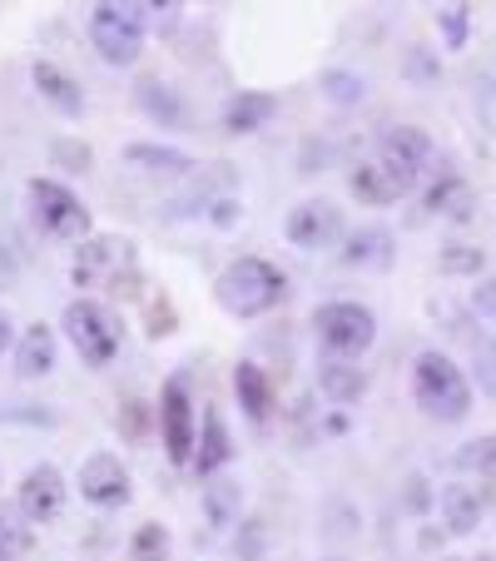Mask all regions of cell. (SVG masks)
Returning <instances> with one entry per match:
<instances>
[{"label": "cell", "mask_w": 496, "mask_h": 561, "mask_svg": "<svg viewBox=\"0 0 496 561\" xmlns=\"http://www.w3.org/2000/svg\"><path fill=\"white\" fill-rule=\"evenodd\" d=\"M412 398L437 423H462L466 408H472V388H466L462 368L437 348L417 353V363H412Z\"/></svg>", "instance_id": "cell-1"}, {"label": "cell", "mask_w": 496, "mask_h": 561, "mask_svg": "<svg viewBox=\"0 0 496 561\" xmlns=\"http://www.w3.org/2000/svg\"><path fill=\"white\" fill-rule=\"evenodd\" d=\"M214 298L233 318H258L284 298V274L268 259H233L219 274V284H214Z\"/></svg>", "instance_id": "cell-2"}, {"label": "cell", "mask_w": 496, "mask_h": 561, "mask_svg": "<svg viewBox=\"0 0 496 561\" xmlns=\"http://www.w3.org/2000/svg\"><path fill=\"white\" fill-rule=\"evenodd\" d=\"M159 5H139V0H105L90 15V45L105 55L109 65H135L145 50V21Z\"/></svg>", "instance_id": "cell-3"}, {"label": "cell", "mask_w": 496, "mask_h": 561, "mask_svg": "<svg viewBox=\"0 0 496 561\" xmlns=\"http://www.w3.org/2000/svg\"><path fill=\"white\" fill-rule=\"evenodd\" d=\"M65 333H70L74 353H80L90 368H105V363L119 353V323L105 304H95V298H74V304L65 308Z\"/></svg>", "instance_id": "cell-4"}, {"label": "cell", "mask_w": 496, "mask_h": 561, "mask_svg": "<svg viewBox=\"0 0 496 561\" xmlns=\"http://www.w3.org/2000/svg\"><path fill=\"white\" fill-rule=\"evenodd\" d=\"M313 329H318V339H323V348L343 353V358H358V353H368L372 339H378V318L362 304H323L313 313Z\"/></svg>", "instance_id": "cell-5"}, {"label": "cell", "mask_w": 496, "mask_h": 561, "mask_svg": "<svg viewBox=\"0 0 496 561\" xmlns=\"http://www.w3.org/2000/svg\"><path fill=\"white\" fill-rule=\"evenodd\" d=\"M135 268V249H129V239H115V233H95V239H85V244L74 249V284L80 288H115L119 274H129Z\"/></svg>", "instance_id": "cell-6"}, {"label": "cell", "mask_w": 496, "mask_h": 561, "mask_svg": "<svg viewBox=\"0 0 496 561\" xmlns=\"http://www.w3.org/2000/svg\"><path fill=\"white\" fill-rule=\"evenodd\" d=\"M25 194H31V209H35V219H41L45 233H55V239H85L90 233V209L74 199L65 184L31 180L25 184Z\"/></svg>", "instance_id": "cell-7"}, {"label": "cell", "mask_w": 496, "mask_h": 561, "mask_svg": "<svg viewBox=\"0 0 496 561\" xmlns=\"http://www.w3.org/2000/svg\"><path fill=\"white\" fill-rule=\"evenodd\" d=\"M159 433H164V453L170 462H194V403H189V382L170 378L159 392Z\"/></svg>", "instance_id": "cell-8"}, {"label": "cell", "mask_w": 496, "mask_h": 561, "mask_svg": "<svg viewBox=\"0 0 496 561\" xmlns=\"http://www.w3.org/2000/svg\"><path fill=\"white\" fill-rule=\"evenodd\" d=\"M15 507H21V517L31 522V527L60 517V507H65V477H60V467H50V462L31 467V472H25V482H21Z\"/></svg>", "instance_id": "cell-9"}, {"label": "cell", "mask_w": 496, "mask_h": 561, "mask_svg": "<svg viewBox=\"0 0 496 561\" xmlns=\"http://www.w3.org/2000/svg\"><path fill=\"white\" fill-rule=\"evenodd\" d=\"M80 497L90 507H125L129 502V472L115 453H95L80 467Z\"/></svg>", "instance_id": "cell-10"}, {"label": "cell", "mask_w": 496, "mask_h": 561, "mask_svg": "<svg viewBox=\"0 0 496 561\" xmlns=\"http://www.w3.org/2000/svg\"><path fill=\"white\" fill-rule=\"evenodd\" d=\"M338 233H343V214L327 199H308L288 214V239H293L298 249H308V254H313V249H327Z\"/></svg>", "instance_id": "cell-11"}, {"label": "cell", "mask_w": 496, "mask_h": 561, "mask_svg": "<svg viewBox=\"0 0 496 561\" xmlns=\"http://www.w3.org/2000/svg\"><path fill=\"white\" fill-rule=\"evenodd\" d=\"M412 184H417V180H412V174H402L397 164H388V159H378V154H372V159H362L358 170H353L348 190L358 194L362 204H397L402 194L412 190Z\"/></svg>", "instance_id": "cell-12"}, {"label": "cell", "mask_w": 496, "mask_h": 561, "mask_svg": "<svg viewBox=\"0 0 496 561\" xmlns=\"http://www.w3.org/2000/svg\"><path fill=\"white\" fill-rule=\"evenodd\" d=\"M378 159L397 164V170L412 174V180H423V170L432 164V139H427L417 125H397L378 139Z\"/></svg>", "instance_id": "cell-13"}, {"label": "cell", "mask_w": 496, "mask_h": 561, "mask_svg": "<svg viewBox=\"0 0 496 561\" xmlns=\"http://www.w3.org/2000/svg\"><path fill=\"white\" fill-rule=\"evenodd\" d=\"M437 507H442V527L452 531V537H466V531H476L486 502H482V492H476V488H466V482H452V488H442Z\"/></svg>", "instance_id": "cell-14"}, {"label": "cell", "mask_w": 496, "mask_h": 561, "mask_svg": "<svg viewBox=\"0 0 496 561\" xmlns=\"http://www.w3.org/2000/svg\"><path fill=\"white\" fill-rule=\"evenodd\" d=\"M31 80H35V90H41V100L45 105H55L60 115H80L85 110V95H80V85H74L70 75L60 70V65H50V60H35V70H31Z\"/></svg>", "instance_id": "cell-15"}, {"label": "cell", "mask_w": 496, "mask_h": 561, "mask_svg": "<svg viewBox=\"0 0 496 561\" xmlns=\"http://www.w3.org/2000/svg\"><path fill=\"white\" fill-rule=\"evenodd\" d=\"M274 115H278V100L274 95L239 90V95L223 105V129H229V135H254V129H264Z\"/></svg>", "instance_id": "cell-16"}, {"label": "cell", "mask_w": 496, "mask_h": 561, "mask_svg": "<svg viewBox=\"0 0 496 561\" xmlns=\"http://www.w3.org/2000/svg\"><path fill=\"white\" fill-rule=\"evenodd\" d=\"M318 392H323L327 403H358L362 392H368V373L358 368V363H343V358H327L323 368H318Z\"/></svg>", "instance_id": "cell-17"}, {"label": "cell", "mask_w": 496, "mask_h": 561, "mask_svg": "<svg viewBox=\"0 0 496 561\" xmlns=\"http://www.w3.org/2000/svg\"><path fill=\"white\" fill-rule=\"evenodd\" d=\"M233 392H239V408L249 413V423H268L274 413V388H268V373L258 363H239L233 368Z\"/></svg>", "instance_id": "cell-18"}, {"label": "cell", "mask_w": 496, "mask_h": 561, "mask_svg": "<svg viewBox=\"0 0 496 561\" xmlns=\"http://www.w3.org/2000/svg\"><path fill=\"white\" fill-rule=\"evenodd\" d=\"M55 368V333L45 323L21 333V348H15V373L21 378H45Z\"/></svg>", "instance_id": "cell-19"}, {"label": "cell", "mask_w": 496, "mask_h": 561, "mask_svg": "<svg viewBox=\"0 0 496 561\" xmlns=\"http://www.w3.org/2000/svg\"><path fill=\"white\" fill-rule=\"evenodd\" d=\"M343 264H353V268H388V264H392V233L378 229V224H372V229L348 233Z\"/></svg>", "instance_id": "cell-20"}, {"label": "cell", "mask_w": 496, "mask_h": 561, "mask_svg": "<svg viewBox=\"0 0 496 561\" xmlns=\"http://www.w3.org/2000/svg\"><path fill=\"white\" fill-rule=\"evenodd\" d=\"M229 457H233V443H229V427H223V413L219 408H204V433H199L194 467H199V472H219Z\"/></svg>", "instance_id": "cell-21"}, {"label": "cell", "mask_w": 496, "mask_h": 561, "mask_svg": "<svg viewBox=\"0 0 496 561\" xmlns=\"http://www.w3.org/2000/svg\"><path fill=\"white\" fill-rule=\"evenodd\" d=\"M427 209L442 214V219H452V224L472 219V184L457 180V174L437 180V184H432V194H427Z\"/></svg>", "instance_id": "cell-22"}, {"label": "cell", "mask_w": 496, "mask_h": 561, "mask_svg": "<svg viewBox=\"0 0 496 561\" xmlns=\"http://www.w3.org/2000/svg\"><path fill=\"white\" fill-rule=\"evenodd\" d=\"M129 164H145L149 174H189L194 159L184 149H170V145H129L125 149Z\"/></svg>", "instance_id": "cell-23"}, {"label": "cell", "mask_w": 496, "mask_h": 561, "mask_svg": "<svg viewBox=\"0 0 496 561\" xmlns=\"http://www.w3.org/2000/svg\"><path fill=\"white\" fill-rule=\"evenodd\" d=\"M239 507H243V492L239 482H209L204 488V517H209V527H233L239 522Z\"/></svg>", "instance_id": "cell-24"}, {"label": "cell", "mask_w": 496, "mask_h": 561, "mask_svg": "<svg viewBox=\"0 0 496 561\" xmlns=\"http://www.w3.org/2000/svg\"><path fill=\"white\" fill-rule=\"evenodd\" d=\"M139 110H145L149 119H159V125H184V105H180V95H174L170 85H159V80H145L139 85Z\"/></svg>", "instance_id": "cell-25"}, {"label": "cell", "mask_w": 496, "mask_h": 561, "mask_svg": "<svg viewBox=\"0 0 496 561\" xmlns=\"http://www.w3.org/2000/svg\"><path fill=\"white\" fill-rule=\"evenodd\" d=\"M318 90H323V95L333 100V105L353 110V105H362V95H368V80H362L358 70H323Z\"/></svg>", "instance_id": "cell-26"}, {"label": "cell", "mask_w": 496, "mask_h": 561, "mask_svg": "<svg viewBox=\"0 0 496 561\" xmlns=\"http://www.w3.org/2000/svg\"><path fill=\"white\" fill-rule=\"evenodd\" d=\"M31 551V522L21 507H0V561H21Z\"/></svg>", "instance_id": "cell-27"}, {"label": "cell", "mask_w": 496, "mask_h": 561, "mask_svg": "<svg viewBox=\"0 0 496 561\" xmlns=\"http://www.w3.org/2000/svg\"><path fill=\"white\" fill-rule=\"evenodd\" d=\"M472 115L486 129V139H496V75L472 80Z\"/></svg>", "instance_id": "cell-28"}, {"label": "cell", "mask_w": 496, "mask_h": 561, "mask_svg": "<svg viewBox=\"0 0 496 561\" xmlns=\"http://www.w3.org/2000/svg\"><path fill=\"white\" fill-rule=\"evenodd\" d=\"M482 268H486V249H476V244H447L442 249V274H457V278H462V274H482Z\"/></svg>", "instance_id": "cell-29"}, {"label": "cell", "mask_w": 496, "mask_h": 561, "mask_svg": "<svg viewBox=\"0 0 496 561\" xmlns=\"http://www.w3.org/2000/svg\"><path fill=\"white\" fill-rule=\"evenodd\" d=\"M457 467H462V472H496V433L472 437V443L457 453Z\"/></svg>", "instance_id": "cell-30"}, {"label": "cell", "mask_w": 496, "mask_h": 561, "mask_svg": "<svg viewBox=\"0 0 496 561\" xmlns=\"http://www.w3.org/2000/svg\"><path fill=\"white\" fill-rule=\"evenodd\" d=\"M437 25H442L447 50H462V45H466V25H472V5H442V11H437Z\"/></svg>", "instance_id": "cell-31"}, {"label": "cell", "mask_w": 496, "mask_h": 561, "mask_svg": "<svg viewBox=\"0 0 496 561\" xmlns=\"http://www.w3.org/2000/svg\"><path fill=\"white\" fill-rule=\"evenodd\" d=\"M164 557H170V531L159 522H145L135 531V561H164Z\"/></svg>", "instance_id": "cell-32"}, {"label": "cell", "mask_w": 496, "mask_h": 561, "mask_svg": "<svg viewBox=\"0 0 496 561\" xmlns=\"http://www.w3.org/2000/svg\"><path fill=\"white\" fill-rule=\"evenodd\" d=\"M472 368H476V388L486 398H496V343H472Z\"/></svg>", "instance_id": "cell-33"}, {"label": "cell", "mask_w": 496, "mask_h": 561, "mask_svg": "<svg viewBox=\"0 0 496 561\" xmlns=\"http://www.w3.org/2000/svg\"><path fill=\"white\" fill-rule=\"evenodd\" d=\"M472 308H476V318L496 323V278H482V284L472 288Z\"/></svg>", "instance_id": "cell-34"}, {"label": "cell", "mask_w": 496, "mask_h": 561, "mask_svg": "<svg viewBox=\"0 0 496 561\" xmlns=\"http://www.w3.org/2000/svg\"><path fill=\"white\" fill-rule=\"evenodd\" d=\"M15 274H21V264L11 259V249H0V288H11Z\"/></svg>", "instance_id": "cell-35"}, {"label": "cell", "mask_w": 496, "mask_h": 561, "mask_svg": "<svg viewBox=\"0 0 496 561\" xmlns=\"http://www.w3.org/2000/svg\"><path fill=\"white\" fill-rule=\"evenodd\" d=\"M233 209H239L233 199H219V204H214V224H233Z\"/></svg>", "instance_id": "cell-36"}, {"label": "cell", "mask_w": 496, "mask_h": 561, "mask_svg": "<svg viewBox=\"0 0 496 561\" xmlns=\"http://www.w3.org/2000/svg\"><path fill=\"white\" fill-rule=\"evenodd\" d=\"M5 343H11V318L0 313V348H5Z\"/></svg>", "instance_id": "cell-37"}]
</instances>
